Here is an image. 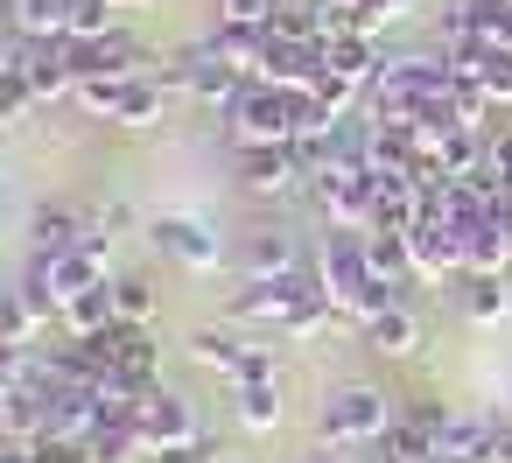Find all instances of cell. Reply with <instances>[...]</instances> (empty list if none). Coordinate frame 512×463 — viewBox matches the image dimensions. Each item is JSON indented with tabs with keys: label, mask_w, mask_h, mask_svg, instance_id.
Here are the masks:
<instances>
[{
	"label": "cell",
	"mask_w": 512,
	"mask_h": 463,
	"mask_svg": "<svg viewBox=\"0 0 512 463\" xmlns=\"http://www.w3.org/2000/svg\"><path fill=\"white\" fill-rule=\"evenodd\" d=\"M309 267H316L323 295H330V302H337V309H344L351 323H365L372 309L400 302V288H386V281L372 274V260H365V232H344V225H330Z\"/></svg>",
	"instance_id": "cell-1"
},
{
	"label": "cell",
	"mask_w": 512,
	"mask_h": 463,
	"mask_svg": "<svg viewBox=\"0 0 512 463\" xmlns=\"http://www.w3.org/2000/svg\"><path fill=\"white\" fill-rule=\"evenodd\" d=\"M393 421H400V407H393V393L372 386V379H344V386H330L323 407H316L323 449H372Z\"/></svg>",
	"instance_id": "cell-2"
},
{
	"label": "cell",
	"mask_w": 512,
	"mask_h": 463,
	"mask_svg": "<svg viewBox=\"0 0 512 463\" xmlns=\"http://www.w3.org/2000/svg\"><path fill=\"white\" fill-rule=\"evenodd\" d=\"M302 120H309V92H281L267 78H246L225 127H232V148H253V141H302Z\"/></svg>",
	"instance_id": "cell-3"
},
{
	"label": "cell",
	"mask_w": 512,
	"mask_h": 463,
	"mask_svg": "<svg viewBox=\"0 0 512 463\" xmlns=\"http://www.w3.org/2000/svg\"><path fill=\"white\" fill-rule=\"evenodd\" d=\"M134 428H141V442H148L155 456H169V449H197V442H211V435H204V421H197V400H190V393H176V386H141V407H134Z\"/></svg>",
	"instance_id": "cell-4"
},
{
	"label": "cell",
	"mask_w": 512,
	"mask_h": 463,
	"mask_svg": "<svg viewBox=\"0 0 512 463\" xmlns=\"http://www.w3.org/2000/svg\"><path fill=\"white\" fill-rule=\"evenodd\" d=\"M232 169H239V190L246 197H295V190H309V169H302V148L295 141L232 148Z\"/></svg>",
	"instance_id": "cell-5"
},
{
	"label": "cell",
	"mask_w": 512,
	"mask_h": 463,
	"mask_svg": "<svg viewBox=\"0 0 512 463\" xmlns=\"http://www.w3.org/2000/svg\"><path fill=\"white\" fill-rule=\"evenodd\" d=\"M309 197L323 204L330 225L365 232V225H372V204H379V176H372L365 162H337V169H323V176L309 183Z\"/></svg>",
	"instance_id": "cell-6"
},
{
	"label": "cell",
	"mask_w": 512,
	"mask_h": 463,
	"mask_svg": "<svg viewBox=\"0 0 512 463\" xmlns=\"http://www.w3.org/2000/svg\"><path fill=\"white\" fill-rule=\"evenodd\" d=\"M141 232H148V246H155L162 260H176V267H190V274H211V267L225 260V239H218L204 218H190V211H155Z\"/></svg>",
	"instance_id": "cell-7"
},
{
	"label": "cell",
	"mask_w": 512,
	"mask_h": 463,
	"mask_svg": "<svg viewBox=\"0 0 512 463\" xmlns=\"http://www.w3.org/2000/svg\"><path fill=\"white\" fill-rule=\"evenodd\" d=\"M323 281H316V267H302V274H281V281H239L232 288V302H225V316L232 323H267V330H281L288 323V309L302 302V295H316Z\"/></svg>",
	"instance_id": "cell-8"
},
{
	"label": "cell",
	"mask_w": 512,
	"mask_h": 463,
	"mask_svg": "<svg viewBox=\"0 0 512 463\" xmlns=\"http://www.w3.org/2000/svg\"><path fill=\"white\" fill-rule=\"evenodd\" d=\"M183 351H190L197 365L225 372V379H260V372H274V351H267V344H253V337H239L232 323H197Z\"/></svg>",
	"instance_id": "cell-9"
},
{
	"label": "cell",
	"mask_w": 512,
	"mask_h": 463,
	"mask_svg": "<svg viewBox=\"0 0 512 463\" xmlns=\"http://www.w3.org/2000/svg\"><path fill=\"white\" fill-rule=\"evenodd\" d=\"M71 43V36H64ZM148 43L141 36H127V29H113V36H92V43H71V71H78V85L85 78H113V85H127V78H148ZM71 85V92H78Z\"/></svg>",
	"instance_id": "cell-10"
},
{
	"label": "cell",
	"mask_w": 512,
	"mask_h": 463,
	"mask_svg": "<svg viewBox=\"0 0 512 463\" xmlns=\"http://www.w3.org/2000/svg\"><path fill=\"white\" fill-rule=\"evenodd\" d=\"M169 78H176V92H190V99H197V106H211V113H232V99H239V85H246V78L218 57V43H211V36H204V43H190V50L176 57V71H169Z\"/></svg>",
	"instance_id": "cell-11"
},
{
	"label": "cell",
	"mask_w": 512,
	"mask_h": 463,
	"mask_svg": "<svg viewBox=\"0 0 512 463\" xmlns=\"http://www.w3.org/2000/svg\"><path fill=\"white\" fill-rule=\"evenodd\" d=\"M99 351H106V365L113 372H127L134 386H155V372H162V344H155V323H106L99 330Z\"/></svg>",
	"instance_id": "cell-12"
},
{
	"label": "cell",
	"mask_w": 512,
	"mask_h": 463,
	"mask_svg": "<svg viewBox=\"0 0 512 463\" xmlns=\"http://www.w3.org/2000/svg\"><path fill=\"white\" fill-rule=\"evenodd\" d=\"M15 78L29 85L36 106H43V99H71V85H78V71H71V43H64V36H29Z\"/></svg>",
	"instance_id": "cell-13"
},
{
	"label": "cell",
	"mask_w": 512,
	"mask_h": 463,
	"mask_svg": "<svg viewBox=\"0 0 512 463\" xmlns=\"http://www.w3.org/2000/svg\"><path fill=\"white\" fill-rule=\"evenodd\" d=\"M260 78L281 85V92H309L323 78V43H302V36H274L267 29V57H260Z\"/></svg>",
	"instance_id": "cell-14"
},
{
	"label": "cell",
	"mask_w": 512,
	"mask_h": 463,
	"mask_svg": "<svg viewBox=\"0 0 512 463\" xmlns=\"http://www.w3.org/2000/svg\"><path fill=\"white\" fill-rule=\"evenodd\" d=\"M358 337L379 351V358H414L421 344H428V330H421V309L400 295V302H386V309H372L365 323H358Z\"/></svg>",
	"instance_id": "cell-15"
},
{
	"label": "cell",
	"mask_w": 512,
	"mask_h": 463,
	"mask_svg": "<svg viewBox=\"0 0 512 463\" xmlns=\"http://www.w3.org/2000/svg\"><path fill=\"white\" fill-rule=\"evenodd\" d=\"M232 421L246 435H274L288 421V393H281V372H260V379H232Z\"/></svg>",
	"instance_id": "cell-16"
},
{
	"label": "cell",
	"mask_w": 512,
	"mask_h": 463,
	"mask_svg": "<svg viewBox=\"0 0 512 463\" xmlns=\"http://www.w3.org/2000/svg\"><path fill=\"white\" fill-rule=\"evenodd\" d=\"M491 435H498V414H463L449 407L442 435H435V456L442 463H491Z\"/></svg>",
	"instance_id": "cell-17"
},
{
	"label": "cell",
	"mask_w": 512,
	"mask_h": 463,
	"mask_svg": "<svg viewBox=\"0 0 512 463\" xmlns=\"http://www.w3.org/2000/svg\"><path fill=\"white\" fill-rule=\"evenodd\" d=\"M379 43L372 36H358V29H344V36H330L323 43V71L330 78H344V85H358V92H372V78H379Z\"/></svg>",
	"instance_id": "cell-18"
},
{
	"label": "cell",
	"mask_w": 512,
	"mask_h": 463,
	"mask_svg": "<svg viewBox=\"0 0 512 463\" xmlns=\"http://www.w3.org/2000/svg\"><path fill=\"white\" fill-rule=\"evenodd\" d=\"M309 260H302V246H295V232H281V225H260L253 239H246V281H281V274H302Z\"/></svg>",
	"instance_id": "cell-19"
},
{
	"label": "cell",
	"mask_w": 512,
	"mask_h": 463,
	"mask_svg": "<svg viewBox=\"0 0 512 463\" xmlns=\"http://www.w3.org/2000/svg\"><path fill=\"white\" fill-rule=\"evenodd\" d=\"M162 120H169V92H162L155 78H127L120 99H113V127L148 134V127H162Z\"/></svg>",
	"instance_id": "cell-20"
},
{
	"label": "cell",
	"mask_w": 512,
	"mask_h": 463,
	"mask_svg": "<svg viewBox=\"0 0 512 463\" xmlns=\"http://www.w3.org/2000/svg\"><path fill=\"white\" fill-rule=\"evenodd\" d=\"M29 246L36 260H57V253H78L85 246V211H64V204H43L29 218Z\"/></svg>",
	"instance_id": "cell-21"
},
{
	"label": "cell",
	"mask_w": 512,
	"mask_h": 463,
	"mask_svg": "<svg viewBox=\"0 0 512 463\" xmlns=\"http://www.w3.org/2000/svg\"><path fill=\"white\" fill-rule=\"evenodd\" d=\"M456 309L470 316V323H491V316H505L512 309V288H505V274H456Z\"/></svg>",
	"instance_id": "cell-22"
},
{
	"label": "cell",
	"mask_w": 512,
	"mask_h": 463,
	"mask_svg": "<svg viewBox=\"0 0 512 463\" xmlns=\"http://www.w3.org/2000/svg\"><path fill=\"white\" fill-rule=\"evenodd\" d=\"M43 435H50L43 393H0V442H22V449H36Z\"/></svg>",
	"instance_id": "cell-23"
},
{
	"label": "cell",
	"mask_w": 512,
	"mask_h": 463,
	"mask_svg": "<svg viewBox=\"0 0 512 463\" xmlns=\"http://www.w3.org/2000/svg\"><path fill=\"white\" fill-rule=\"evenodd\" d=\"M365 260L386 288H414V253H407V232H365Z\"/></svg>",
	"instance_id": "cell-24"
},
{
	"label": "cell",
	"mask_w": 512,
	"mask_h": 463,
	"mask_svg": "<svg viewBox=\"0 0 512 463\" xmlns=\"http://www.w3.org/2000/svg\"><path fill=\"white\" fill-rule=\"evenodd\" d=\"M372 463H442V456H435V435H428V428H414V421L400 414V421L372 442Z\"/></svg>",
	"instance_id": "cell-25"
},
{
	"label": "cell",
	"mask_w": 512,
	"mask_h": 463,
	"mask_svg": "<svg viewBox=\"0 0 512 463\" xmlns=\"http://www.w3.org/2000/svg\"><path fill=\"white\" fill-rule=\"evenodd\" d=\"M113 316H120V309H113V281H99V288H85V295H71L57 323H64L71 337H99V330H106Z\"/></svg>",
	"instance_id": "cell-26"
},
{
	"label": "cell",
	"mask_w": 512,
	"mask_h": 463,
	"mask_svg": "<svg viewBox=\"0 0 512 463\" xmlns=\"http://www.w3.org/2000/svg\"><path fill=\"white\" fill-rule=\"evenodd\" d=\"M43 323H50V316L29 302V288H0V344H36Z\"/></svg>",
	"instance_id": "cell-27"
},
{
	"label": "cell",
	"mask_w": 512,
	"mask_h": 463,
	"mask_svg": "<svg viewBox=\"0 0 512 463\" xmlns=\"http://www.w3.org/2000/svg\"><path fill=\"white\" fill-rule=\"evenodd\" d=\"M211 43H218V57L239 71V78H260V57H267V29H232V22H218L211 29Z\"/></svg>",
	"instance_id": "cell-28"
},
{
	"label": "cell",
	"mask_w": 512,
	"mask_h": 463,
	"mask_svg": "<svg viewBox=\"0 0 512 463\" xmlns=\"http://www.w3.org/2000/svg\"><path fill=\"white\" fill-rule=\"evenodd\" d=\"M113 309H120V323H155L162 316V288L148 274H113Z\"/></svg>",
	"instance_id": "cell-29"
},
{
	"label": "cell",
	"mask_w": 512,
	"mask_h": 463,
	"mask_svg": "<svg viewBox=\"0 0 512 463\" xmlns=\"http://www.w3.org/2000/svg\"><path fill=\"white\" fill-rule=\"evenodd\" d=\"M141 449H148V442H141L134 421H99L92 442H85V463H134Z\"/></svg>",
	"instance_id": "cell-30"
},
{
	"label": "cell",
	"mask_w": 512,
	"mask_h": 463,
	"mask_svg": "<svg viewBox=\"0 0 512 463\" xmlns=\"http://www.w3.org/2000/svg\"><path fill=\"white\" fill-rule=\"evenodd\" d=\"M8 22L22 36H64L71 29V0H8Z\"/></svg>",
	"instance_id": "cell-31"
},
{
	"label": "cell",
	"mask_w": 512,
	"mask_h": 463,
	"mask_svg": "<svg viewBox=\"0 0 512 463\" xmlns=\"http://www.w3.org/2000/svg\"><path fill=\"white\" fill-rule=\"evenodd\" d=\"M218 22H232V29H267V22H274V0H218Z\"/></svg>",
	"instance_id": "cell-32"
},
{
	"label": "cell",
	"mask_w": 512,
	"mask_h": 463,
	"mask_svg": "<svg viewBox=\"0 0 512 463\" xmlns=\"http://www.w3.org/2000/svg\"><path fill=\"white\" fill-rule=\"evenodd\" d=\"M36 99H29V85L22 78H0V134H8V127H22V113H29Z\"/></svg>",
	"instance_id": "cell-33"
},
{
	"label": "cell",
	"mask_w": 512,
	"mask_h": 463,
	"mask_svg": "<svg viewBox=\"0 0 512 463\" xmlns=\"http://www.w3.org/2000/svg\"><path fill=\"white\" fill-rule=\"evenodd\" d=\"M22 50H29V36H22L15 22H0V78H15V71H22Z\"/></svg>",
	"instance_id": "cell-34"
},
{
	"label": "cell",
	"mask_w": 512,
	"mask_h": 463,
	"mask_svg": "<svg viewBox=\"0 0 512 463\" xmlns=\"http://www.w3.org/2000/svg\"><path fill=\"white\" fill-rule=\"evenodd\" d=\"M29 463H85V442H57V435H43V442L29 449Z\"/></svg>",
	"instance_id": "cell-35"
},
{
	"label": "cell",
	"mask_w": 512,
	"mask_h": 463,
	"mask_svg": "<svg viewBox=\"0 0 512 463\" xmlns=\"http://www.w3.org/2000/svg\"><path fill=\"white\" fill-rule=\"evenodd\" d=\"M491 463H512V421H498V435H491Z\"/></svg>",
	"instance_id": "cell-36"
},
{
	"label": "cell",
	"mask_w": 512,
	"mask_h": 463,
	"mask_svg": "<svg viewBox=\"0 0 512 463\" xmlns=\"http://www.w3.org/2000/svg\"><path fill=\"white\" fill-rule=\"evenodd\" d=\"M316 463H365V456H344V449H323Z\"/></svg>",
	"instance_id": "cell-37"
}]
</instances>
